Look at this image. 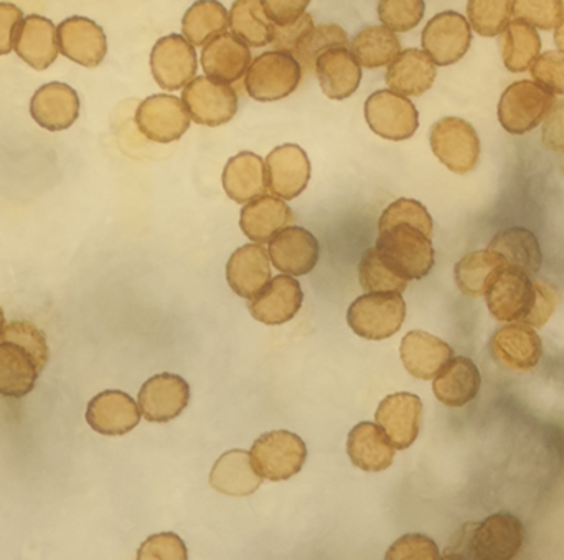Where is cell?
<instances>
[{
  "mask_svg": "<svg viewBox=\"0 0 564 560\" xmlns=\"http://www.w3.org/2000/svg\"><path fill=\"white\" fill-rule=\"evenodd\" d=\"M45 334L30 321H12L0 334V396L23 399L48 363Z\"/></svg>",
  "mask_w": 564,
  "mask_h": 560,
  "instance_id": "obj_1",
  "label": "cell"
},
{
  "mask_svg": "<svg viewBox=\"0 0 564 560\" xmlns=\"http://www.w3.org/2000/svg\"><path fill=\"white\" fill-rule=\"evenodd\" d=\"M525 541L522 521L510 513L489 516L486 521L466 525L456 548L449 549L457 558L479 560H510L519 554Z\"/></svg>",
  "mask_w": 564,
  "mask_h": 560,
  "instance_id": "obj_2",
  "label": "cell"
},
{
  "mask_svg": "<svg viewBox=\"0 0 564 560\" xmlns=\"http://www.w3.org/2000/svg\"><path fill=\"white\" fill-rule=\"evenodd\" d=\"M375 250L383 263L403 280H421L434 267L431 237L410 224H394L380 230Z\"/></svg>",
  "mask_w": 564,
  "mask_h": 560,
  "instance_id": "obj_3",
  "label": "cell"
},
{
  "mask_svg": "<svg viewBox=\"0 0 564 560\" xmlns=\"http://www.w3.org/2000/svg\"><path fill=\"white\" fill-rule=\"evenodd\" d=\"M406 317L401 293H367L357 298L347 311V323L357 336L383 341L394 336Z\"/></svg>",
  "mask_w": 564,
  "mask_h": 560,
  "instance_id": "obj_4",
  "label": "cell"
},
{
  "mask_svg": "<svg viewBox=\"0 0 564 560\" xmlns=\"http://www.w3.org/2000/svg\"><path fill=\"white\" fill-rule=\"evenodd\" d=\"M302 79L301 63L291 53H263L251 62L245 76V88L257 101H278L297 89Z\"/></svg>",
  "mask_w": 564,
  "mask_h": 560,
  "instance_id": "obj_5",
  "label": "cell"
},
{
  "mask_svg": "<svg viewBox=\"0 0 564 560\" xmlns=\"http://www.w3.org/2000/svg\"><path fill=\"white\" fill-rule=\"evenodd\" d=\"M555 103V95L532 79H522L503 91L499 121L510 134H527L542 125Z\"/></svg>",
  "mask_w": 564,
  "mask_h": 560,
  "instance_id": "obj_6",
  "label": "cell"
},
{
  "mask_svg": "<svg viewBox=\"0 0 564 560\" xmlns=\"http://www.w3.org/2000/svg\"><path fill=\"white\" fill-rule=\"evenodd\" d=\"M258 475L270 482H284L301 472L307 460V446L295 433L276 430L264 433L250 452Z\"/></svg>",
  "mask_w": 564,
  "mask_h": 560,
  "instance_id": "obj_7",
  "label": "cell"
},
{
  "mask_svg": "<svg viewBox=\"0 0 564 560\" xmlns=\"http://www.w3.org/2000/svg\"><path fill=\"white\" fill-rule=\"evenodd\" d=\"M430 142L434 155L456 174H469L479 162V136L464 119L454 116L440 119L431 128Z\"/></svg>",
  "mask_w": 564,
  "mask_h": 560,
  "instance_id": "obj_8",
  "label": "cell"
},
{
  "mask_svg": "<svg viewBox=\"0 0 564 560\" xmlns=\"http://www.w3.org/2000/svg\"><path fill=\"white\" fill-rule=\"evenodd\" d=\"M365 119L375 134L390 141L410 139L420 128L416 106L391 89H380L367 99Z\"/></svg>",
  "mask_w": 564,
  "mask_h": 560,
  "instance_id": "obj_9",
  "label": "cell"
},
{
  "mask_svg": "<svg viewBox=\"0 0 564 560\" xmlns=\"http://www.w3.org/2000/svg\"><path fill=\"white\" fill-rule=\"evenodd\" d=\"M182 101L197 125L212 128L230 122L238 111V95L234 86L210 76L192 79L184 88Z\"/></svg>",
  "mask_w": 564,
  "mask_h": 560,
  "instance_id": "obj_10",
  "label": "cell"
},
{
  "mask_svg": "<svg viewBox=\"0 0 564 560\" xmlns=\"http://www.w3.org/2000/svg\"><path fill=\"white\" fill-rule=\"evenodd\" d=\"M423 50L434 65L449 66L459 62L473 43V30L466 17L446 10L426 23L421 36Z\"/></svg>",
  "mask_w": 564,
  "mask_h": 560,
  "instance_id": "obj_11",
  "label": "cell"
},
{
  "mask_svg": "<svg viewBox=\"0 0 564 560\" xmlns=\"http://www.w3.org/2000/svg\"><path fill=\"white\" fill-rule=\"evenodd\" d=\"M191 119L184 101L171 95L149 96L135 111L139 131L159 144L178 141L191 128Z\"/></svg>",
  "mask_w": 564,
  "mask_h": 560,
  "instance_id": "obj_12",
  "label": "cell"
},
{
  "mask_svg": "<svg viewBox=\"0 0 564 560\" xmlns=\"http://www.w3.org/2000/svg\"><path fill=\"white\" fill-rule=\"evenodd\" d=\"M486 300L496 320L523 323L535 303V283L523 271L507 267L490 284Z\"/></svg>",
  "mask_w": 564,
  "mask_h": 560,
  "instance_id": "obj_13",
  "label": "cell"
},
{
  "mask_svg": "<svg viewBox=\"0 0 564 560\" xmlns=\"http://www.w3.org/2000/svg\"><path fill=\"white\" fill-rule=\"evenodd\" d=\"M151 69L155 82L167 91L185 88L197 73V53L184 35L162 36L151 52Z\"/></svg>",
  "mask_w": 564,
  "mask_h": 560,
  "instance_id": "obj_14",
  "label": "cell"
},
{
  "mask_svg": "<svg viewBox=\"0 0 564 560\" xmlns=\"http://www.w3.org/2000/svg\"><path fill=\"white\" fill-rule=\"evenodd\" d=\"M423 402L414 394H393L378 407L375 422L394 450H408L421 430Z\"/></svg>",
  "mask_w": 564,
  "mask_h": 560,
  "instance_id": "obj_15",
  "label": "cell"
},
{
  "mask_svg": "<svg viewBox=\"0 0 564 560\" xmlns=\"http://www.w3.org/2000/svg\"><path fill=\"white\" fill-rule=\"evenodd\" d=\"M139 409L152 423H167L177 419L191 402V387L175 374L151 377L139 392Z\"/></svg>",
  "mask_w": 564,
  "mask_h": 560,
  "instance_id": "obj_16",
  "label": "cell"
},
{
  "mask_svg": "<svg viewBox=\"0 0 564 560\" xmlns=\"http://www.w3.org/2000/svg\"><path fill=\"white\" fill-rule=\"evenodd\" d=\"M267 184L274 197L292 201L307 187L311 161L297 144H282L268 154Z\"/></svg>",
  "mask_w": 564,
  "mask_h": 560,
  "instance_id": "obj_17",
  "label": "cell"
},
{
  "mask_svg": "<svg viewBox=\"0 0 564 560\" xmlns=\"http://www.w3.org/2000/svg\"><path fill=\"white\" fill-rule=\"evenodd\" d=\"M58 46L59 52L85 66V68H96L101 65L108 53V40H106L105 30L86 17H69L63 20L58 26Z\"/></svg>",
  "mask_w": 564,
  "mask_h": 560,
  "instance_id": "obj_18",
  "label": "cell"
},
{
  "mask_svg": "<svg viewBox=\"0 0 564 560\" xmlns=\"http://www.w3.org/2000/svg\"><path fill=\"white\" fill-rule=\"evenodd\" d=\"M141 409L121 390H106L93 397L86 410V422L105 437H122L141 422Z\"/></svg>",
  "mask_w": 564,
  "mask_h": 560,
  "instance_id": "obj_19",
  "label": "cell"
},
{
  "mask_svg": "<svg viewBox=\"0 0 564 560\" xmlns=\"http://www.w3.org/2000/svg\"><path fill=\"white\" fill-rule=\"evenodd\" d=\"M274 268L289 277L311 273L321 257L317 238L302 227H285L274 235L268 250Z\"/></svg>",
  "mask_w": 564,
  "mask_h": 560,
  "instance_id": "obj_20",
  "label": "cell"
},
{
  "mask_svg": "<svg viewBox=\"0 0 564 560\" xmlns=\"http://www.w3.org/2000/svg\"><path fill=\"white\" fill-rule=\"evenodd\" d=\"M494 357L513 370L535 369L543 356V344L539 333L523 323L500 327L490 341Z\"/></svg>",
  "mask_w": 564,
  "mask_h": 560,
  "instance_id": "obj_21",
  "label": "cell"
},
{
  "mask_svg": "<svg viewBox=\"0 0 564 560\" xmlns=\"http://www.w3.org/2000/svg\"><path fill=\"white\" fill-rule=\"evenodd\" d=\"M304 293L295 278L281 274L273 278L258 297L250 300L251 316L268 326L289 323L301 310Z\"/></svg>",
  "mask_w": 564,
  "mask_h": 560,
  "instance_id": "obj_22",
  "label": "cell"
},
{
  "mask_svg": "<svg viewBox=\"0 0 564 560\" xmlns=\"http://www.w3.org/2000/svg\"><path fill=\"white\" fill-rule=\"evenodd\" d=\"M30 112L42 128L48 131H65L78 119V93L66 83H46L32 96Z\"/></svg>",
  "mask_w": 564,
  "mask_h": 560,
  "instance_id": "obj_23",
  "label": "cell"
},
{
  "mask_svg": "<svg viewBox=\"0 0 564 560\" xmlns=\"http://www.w3.org/2000/svg\"><path fill=\"white\" fill-rule=\"evenodd\" d=\"M314 73L325 96L337 101L350 98L361 83V65L348 46H334L321 53Z\"/></svg>",
  "mask_w": 564,
  "mask_h": 560,
  "instance_id": "obj_24",
  "label": "cell"
},
{
  "mask_svg": "<svg viewBox=\"0 0 564 560\" xmlns=\"http://www.w3.org/2000/svg\"><path fill=\"white\" fill-rule=\"evenodd\" d=\"M13 50L33 69L48 68L59 53L58 30L52 20L42 15L23 17Z\"/></svg>",
  "mask_w": 564,
  "mask_h": 560,
  "instance_id": "obj_25",
  "label": "cell"
},
{
  "mask_svg": "<svg viewBox=\"0 0 564 560\" xmlns=\"http://www.w3.org/2000/svg\"><path fill=\"white\" fill-rule=\"evenodd\" d=\"M227 281L245 300H253L271 281L270 255L260 244L238 248L227 263Z\"/></svg>",
  "mask_w": 564,
  "mask_h": 560,
  "instance_id": "obj_26",
  "label": "cell"
},
{
  "mask_svg": "<svg viewBox=\"0 0 564 560\" xmlns=\"http://www.w3.org/2000/svg\"><path fill=\"white\" fill-rule=\"evenodd\" d=\"M200 62L207 76L231 85L243 78L245 73L250 68V46L234 33L225 32L204 46Z\"/></svg>",
  "mask_w": 564,
  "mask_h": 560,
  "instance_id": "obj_27",
  "label": "cell"
},
{
  "mask_svg": "<svg viewBox=\"0 0 564 560\" xmlns=\"http://www.w3.org/2000/svg\"><path fill=\"white\" fill-rule=\"evenodd\" d=\"M401 363L411 376L431 380L454 357L453 347L424 331H411L401 341Z\"/></svg>",
  "mask_w": 564,
  "mask_h": 560,
  "instance_id": "obj_28",
  "label": "cell"
},
{
  "mask_svg": "<svg viewBox=\"0 0 564 560\" xmlns=\"http://www.w3.org/2000/svg\"><path fill=\"white\" fill-rule=\"evenodd\" d=\"M294 214L280 197L261 195L245 205L240 227L254 244H270L274 235L292 224Z\"/></svg>",
  "mask_w": 564,
  "mask_h": 560,
  "instance_id": "obj_29",
  "label": "cell"
},
{
  "mask_svg": "<svg viewBox=\"0 0 564 560\" xmlns=\"http://www.w3.org/2000/svg\"><path fill=\"white\" fill-rule=\"evenodd\" d=\"M482 377L479 367L469 357H453L434 377L433 390L436 399L447 407H464L476 399Z\"/></svg>",
  "mask_w": 564,
  "mask_h": 560,
  "instance_id": "obj_30",
  "label": "cell"
},
{
  "mask_svg": "<svg viewBox=\"0 0 564 560\" xmlns=\"http://www.w3.org/2000/svg\"><path fill=\"white\" fill-rule=\"evenodd\" d=\"M210 485L221 495L245 498L261 488L263 476L258 475L253 469L250 453L245 450H230L215 463L210 473Z\"/></svg>",
  "mask_w": 564,
  "mask_h": 560,
  "instance_id": "obj_31",
  "label": "cell"
},
{
  "mask_svg": "<svg viewBox=\"0 0 564 560\" xmlns=\"http://www.w3.org/2000/svg\"><path fill=\"white\" fill-rule=\"evenodd\" d=\"M436 79V65L424 50H403L388 65L387 83L391 91L403 96H421Z\"/></svg>",
  "mask_w": 564,
  "mask_h": 560,
  "instance_id": "obj_32",
  "label": "cell"
},
{
  "mask_svg": "<svg viewBox=\"0 0 564 560\" xmlns=\"http://www.w3.org/2000/svg\"><path fill=\"white\" fill-rule=\"evenodd\" d=\"M347 453L357 469L378 473L390 469L397 450L377 423L361 422L348 433Z\"/></svg>",
  "mask_w": 564,
  "mask_h": 560,
  "instance_id": "obj_33",
  "label": "cell"
},
{
  "mask_svg": "<svg viewBox=\"0 0 564 560\" xmlns=\"http://www.w3.org/2000/svg\"><path fill=\"white\" fill-rule=\"evenodd\" d=\"M224 189L237 204H248L268 191L267 164L253 152H240L225 165Z\"/></svg>",
  "mask_w": 564,
  "mask_h": 560,
  "instance_id": "obj_34",
  "label": "cell"
},
{
  "mask_svg": "<svg viewBox=\"0 0 564 560\" xmlns=\"http://www.w3.org/2000/svg\"><path fill=\"white\" fill-rule=\"evenodd\" d=\"M489 250L503 258L507 267L516 268L533 277L539 273L543 263L542 247L533 231L522 227L507 228L490 241Z\"/></svg>",
  "mask_w": 564,
  "mask_h": 560,
  "instance_id": "obj_35",
  "label": "cell"
},
{
  "mask_svg": "<svg viewBox=\"0 0 564 560\" xmlns=\"http://www.w3.org/2000/svg\"><path fill=\"white\" fill-rule=\"evenodd\" d=\"M507 263L496 251L477 250L457 261L454 268L457 287L469 297H486L487 290L494 283L500 271L506 270Z\"/></svg>",
  "mask_w": 564,
  "mask_h": 560,
  "instance_id": "obj_36",
  "label": "cell"
},
{
  "mask_svg": "<svg viewBox=\"0 0 564 560\" xmlns=\"http://www.w3.org/2000/svg\"><path fill=\"white\" fill-rule=\"evenodd\" d=\"M503 65L512 73H522L532 68L542 52V39L535 26L516 19L500 33Z\"/></svg>",
  "mask_w": 564,
  "mask_h": 560,
  "instance_id": "obj_37",
  "label": "cell"
},
{
  "mask_svg": "<svg viewBox=\"0 0 564 560\" xmlns=\"http://www.w3.org/2000/svg\"><path fill=\"white\" fill-rule=\"evenodd\" d=\"M355 58L364 68L388 66L401 53V42L393 30L384 25L365 26L350 42Z\"/></svg>",
  "mask_w": 564,
  "mask_h": 560,
  "instance_id": "obj_38",
  "label": "cell"
},
{
  "mask_svg": "<svg viewBox=\"0 0 564 560\" xmlns=\"http://www.w3.org/2000/svg\"><path fill=\"white\" fill-rule=\"evenodd\" d=\"M230 13L217 0H198L185 12L182 33L194 46H205L215 36L227 32Z\"/></svg>",
  "mask_w": 564,
  "mask_h": 560,
  "instance_id": "obj_39",
  "label": "cell"
},
{
  "mask_svg": "<svg viewBox=\"0 0 564 560\" xmlns=\"http://www.w3.org/2000/svg\"><path fill=\"white\" fill-rule=\"evenodd\" d=\"M274 23L264 12L261 0H235L230 10L231 33L248 46L270 45L274 36Z\"/></svg>",
  "mask_w": 564,
  "mask_h": 560,
  "instance_id": "obj_40",
  "label": "cell"
},
{
  "mask_svg": "<svg viewBox=\"0 0 564 560\" xmlns=\"http://www.w3.org/2000/svg\"><path fill=\"white\" fill-rule=\"evenodd\" d=\"M513 0H469L470 26L482 36H497L512 22Z\"/></svg>",
  "mask_w": 564,
  "mask_h": 560,
  "instance_id": "obj_41",
  "label": "cell"
},
{
  "mask_svg": "<svg viewBox=\"0 0 564 560\" xmlns=\"http://www.w3.org/2000/svg\"><path fill=\"white\" fill-rule=\"evenodd\" d=\"M358 277L361 288L368 293H403L410 283L391 271L375 248L365 251L361 257Z\"/></svg>",
  "mask_w": 564,
  "mask_h": 560,
  "instance_id": "obj_42",
  "label": "cell"
},
{
  "mask_svg": "<svg viewBox=\"0 0 564 560\" xmlns=\"http://www.w3.org/2000/svg\"><path fill=\"white\" fill-rule=\"evenodd\" d=\"M347 33L340 25L335 23H325V25L314 26L311 33L305 36L304 42L295 50L294 56L301 63L302 72H314L315 60L325 50L334 46H348Z\"/></svg>",
  "mask_w": 564,
  "mask_h": 560,
  "instance_id": "obj_43",
  "label": "cell"
},
{
  "mask_svg": "<svg viewBox=\"0 0 564 560\" xmlns=\"http://www.w3.org/2000/svg\"><path fill=\"white\" fill-rule=\"evenodd\" d=\"M394 224L413 225L424 231L427 237H433V217L421 202L413 201V198H398L393 204L388 205L378 222V230H384Z\"/></svg>",
  "mask_w": 564,
  "mask_h": 560,
  "instance_id": "obj_44",
  "label": "cell"
},
{
  "mask_svg": "<svg viewBox=\"0 0 564 560\" xmlns=\"http://www.w3.org/2000/svg\"><path fill=\"white\" fill-rule=\"evenodd\" d=\"M424 0H380L378 17L393 32H410L420 25L424 17Z\"/></svg>",
  "mask_w": 564,
  "mask_h": 560,
  "instance_id": "obj_45",
  "label": "cell"
},
{
  "mask_svg": "<svg viewBox=\"0 0 564 560\" xmlns=\"http://www.w3.org/2000/svg\"><path fill=\"white\" fill-rule=\"evenodd\" d=\"M513 15L540 30H553L564 17L563 0H513Z\"/></svg>",
  "mask_w": 564,
  "mask_h": 560,
  "instance_id": "obj_46",
  "label": "cell"
},
{
  "mask_svg": "<svg viewBox=\"0 0 564 560\" xmlns=\"http://www.w3.org/2000/svg\"><path fill=\"white\" fill-rule=\"evenodd\" d=\"M530 69L535 82L543 88L553 95H564V50L543 53Z\"/></svg>",
  "mask_w": 564,
  "mask_h": 560,
  "instance_id": "obj_47",
  "label": "cell"
},
{
  "mask_svg": "<svg viewBox=\"0 0 564 560\" xmlns=\"http://www.w3.org/2000/svg\"><path fill=\"white\" fill-rule=\"evenodd\" d=\"M384 558L390 560H433L440 559V549L433 539L423 535H406L398 539Z\"/></svg>",
  "mask_w": 564,
  "mask_h": 560,
  "instance_id": "obj_48",
  "label": "cell"
},
{
  "mask_svg": "<svg viewBox=\"0 0 564 560\" xmlns=\"http://www.w3.org/2000/svg\"><path fill=\"white\" fill-rule=\"evenodd\" d=\"M139 560H187L184 541L174 532H164L149 538L138 551Z\"/></svg>",
  "mask_w": 564,
  "mask_h": 560,
  "instance_id": "obj_49",
  "label": "cell"
},
{
  "mask_svg": "<svg viewBox=\"0 0 564 560\" xmlns=\"http://www.w3.org/2000/svg\"><path fill=\"white\" fill-rule=\"evenodd\" d=\"M314 26L312 15L304 13V15L295 20L294 23L274 26V36L271 45L274 46V50L294 55L295 50L304 42L305 36L314 30Z\"/></svg>",
  "mask_w": 564,
  "mask_h": 560,
  "instance_id": "obj_50",
  "label": "cell"
},
{
  "mask_svg": "<svg viewBox=\"0 0 564 560\" xmlns=\"http://www.w3.org/2000/svg\"><path fill=\"white\" fill-rule=\"evenodd\" d=\"M535 283V303H533L532 311H530L523 324H529L532 327H542L549 323L552 314L555 313L556 304H558V291L546 283L545 280H533Z\"/></svg>",
  "mask_w": 564,
  "mask_h": 560,
  "instance_id": "obj_51",
  "label": "cell"
},
{
  "mask_svg": "<svg viewBox=\"0 0 564 560\" xmlns=\"http://www.w3.org/2000/svg\"><path fill=\"white\" fill-rule=\"evenodd\" d=\"M542 125V139L546 149L564 152V99L553 103Z\"/></svg>",
  "mask_w": 564,
  "mask_h": 560,
  "instance_id": "obj_52",
  "label": "cell"
},
{
  "mask_svg": "<svg viewBox=\"0 0 564 560\" xmlns=\"http://www.w3.org/2000/svg\"><path fill=\"white\" fill-rule=\"evenodd\" d=\"M274 25H289L301 19L311 0H261Z\"/></svg>",
  "mask_w": 564,
  "mask_h": 560,
  "instance_id": "obj_53",
  "label": "cell"
},
{
  "mask_svg": "<svg viewBox=\"0 0 564 560\" xmlns=\"http://www.w3.org/2000/svg\"><path fill=\"white\" fill-rule=\"evenodd\" d=\"M23 12L15 3L0 2V56L12 52Z\"/></svg>",
  "mask_w": 564,
  "mask_h": 560,
  "instance_id": "obj_54",
  "label": "cell"
},
{
  "mask_svg": "<svg viewBox=\"0 0 564 560\" xmlns=\"http://www.w3.org/2000/svg\"><path fill=\"white\" fill-rule=\"evenodd\" d=\"M555 43L560 50H564V17L555 30Z\"/></svg>",
  "mask_w": 564,
  "mask_h": 560,
  "instance_id": "obj_55",
  "label": "cell"
},
{
  "mask_svg": "<svg viewBox=\"0 0 564 560\" xmlns=\"http://www.w3.org/2000/svg\"><path fill=\"white\" fill-rule=\"evenodd\" d=\"M3 327H6V316H3V310L0 308V334H2Z\"/></svg>",
  "mask_w": 564,
  "mask_h": 560,
  "instance_id": "obj_56",
  "label": "cell"
},
{
  "mask_svg": "<svg viewBox=\"0 0 564 560\" xmlns=\"http://www.w3.org/2000/svg\"><path fill=\"white\" fill-rule=\"evenodd\" d=\"M563 174H564V162H563Z\"/></svg>",
  "mask_w": 564,
  "mask_h": 560,
  "instance_id": "obj_57",
  "label": "cell"
}]
</instances>
